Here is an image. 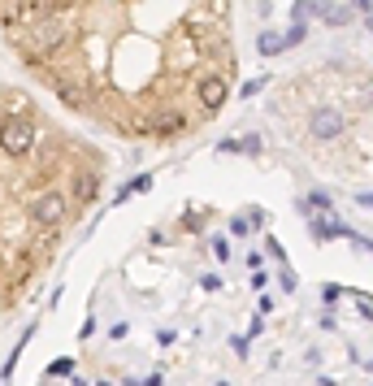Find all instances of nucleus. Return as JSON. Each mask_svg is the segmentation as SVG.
<instances>
[{
  "instance_id": "2eb2a0df",
  "label": "nucleus",
  "mask_w": 373,
  "mask_h": 386,
  "mask_svg": "<svg viewBox=\"0 0 373 386\" xmlns=\"http://www.w3.org/2000/svg\"><path fill=\"white\" fill-rule=\"evenodd\" d=\"M364 26H369V31H373V14H369V22H364Z\"/></svg>"
},
{
  "instance_id": "20e7f679",
  "label": "nucleus",
  "mask_w": 373,
  "mask_h": 386,
  "mask_svg": "<svg viewBox=\"0 0 373 386\" xmlns=\"http://www.w3.org/2000/svg\"><path fill=\"white\" fill-rule=\"evenodd\" d=\"M312 239H356V230H347L334 217H312Z\"/></svg>"
},
{
  "instance_id": "0eeeda50",
  "label": "nucleus",
  "mask_w": 373,
  "mask_h": 386,
  "mask_svg": "<svg viewBox=\"0 0 373 386\" xmlns=\"http://www.w3.org/2000/svg\"><path fill=\"white\" fill-rule=\"evenodd\" d=\"M135 191H152V174H139V178H131V183L118 191V200H126V195H135Z\"/></svg>"
},
{
  "instance_id": "f257e3e1",
  "label": "nucleus",
  "mask_w": 373,
  "mask_h": 386,
  "mask_svg": "<svg viewBox=\"0 0 373 386\" xmlns=\"http://www.w3.org/2000/svg\"><path fill=\"white\" fill-rule=\"evenodd\" d=\"M26 217H31V226H35V230L57 235V230L70 222V195H66V191H57V187H44V191H35V195H31Z\"/></svg>"
},
{
  "instance_id": "423d86ee",
  "label": "nucleus",
  "mask_w": 373,
  "mask_h": 386,
  "mask_svg": "<svg viewBox=\"0 0 373 386\" xmlns=\"http://www.w3.org/2000/svg\"><path fill=\"white\" fill-rule=\"evenodd\" d=\"M256 52H260V57H278V52H287V44H282L278 31H260L256 35Z\"/></svg>"
},
{
  "instance_id": "6e6552de",
  "label": "nucleus",
  "mask_w": 373,
  "mask_h": 386,
  "mask_svg": "<svg viewBox=\"0 0 373 386\" xmlns=\"http://www.w3.org/2000/svg\"><path fill=\"white\" fill-rule=\"evenodd\" d=\"M291 18H295L300 26H308V18H312V0H295V9H291Z\"/></svg>"
},
{
  "instance_id": "1a4fd4ad",
  "label": "nucleus",
  "mask_w": 373,
  "mask_h": 386,
  "mask_svg": "<svg viewBox=\"0 0 373 386\" xmlns=\"http://www.w3.org/2000/svg\"><path fill=\"white\" fill-rule=\"evenodd\" d=\"M304 35H308V26H300V22H291V31L282 35V44H287V48H295V44H304Z\"/></svg>"
},
{
  "instance_id": "9d476101",
  "label": "nucleus",
  "mask_w": 373,
  "mask_h": 386,
  "mask_svg": "<svg viewBox=\"0 0 373 386\" xmlns=\"http://www.w3.org/2000/svg\"><path fill=\"white\" fill-rule=\"evenodd\" d=\"M239 148H243V152H252V156H256V152H260V139H256V135H247V139H243V143H239Z\"/></svg>"
},
{
  "instance_id": "9b49d317",
  "label": "nucleus",
  "mask_w": 373,
  "mask_h": 386,
  "mask_svg": "<svg viewBox=\"0 0 373 386\" xmlns=\"http://www.w3.org/2000/svg\"><path fill=\"white\" fill-rule=\"evenodd\" d=\"M278 283H282L287 291H295V273H291V269H282V273H278Z\"/></svg>"
},
{
  "instance_id": "ddd939ff",
  "label": "nucleus",
  "mask_w": 373,
  "mask_h": 386,
  "mask_svg": "<svg viewBox=\"0 0 373 386\" xmlns=\"http://www.w3.org/2000/svg\"><path fill=\"white\" fill-rule=\"evenodd\" d=\"M356 204H360V208H373V191H360V195H356Z\"/></svg>"
},
{
  "instance_id": "39448f33",
  "label": "nucleus",
  "mask_w": 373,
  "mask_h": 386,
  "mask_svg": "<svg viewBox=\"0 0 373 386\" xmlns=\"http://www.w3.org/2000/svg\"><path fill=\"white\" fill-rule=\"evenodd\" d=\"M312 18H322V22H330V26H347V22H352V9L330 5V0H312Z\"/></svg>"
},
{
  "instance_id": "4468645a",
  "label": "nucleus",
  "mask_w": 373,
  "mask_h": 386,
  "mask_svg": "<svg viewBox=\"0 0 373 386\" xmlns=\"http://www.w3.org/2000/svg\"><path fill=\"white\" fill-rule=\"evenodd\" d=\"M352 9H360V14H373V0H352Z\"/></svg>"
},
{
  "instance_id": "f03ea898",
  "label": "nucleus",
  "mask_w": 373,
  "mask_h": 386,
  "mask_svg": "<svg viewBox=\"0 0 373 386\" xmlns=\"http://www.w3.org/2000/svg\"><path fill=\"white\" fill-rule=\"evenodd\" d=\"M195 100H200V122L204 118H213V113H218V108L230 100V78L226 74H200L195 78Z\"/></svg>"
},
{
  "instance_id": "dca6fc26",
  "label": "nucleus",
  "mask_w": 373,
  "mask_h": 386,
  "mask_svg": "<svg viewBox=\"0 0 373 386\" xmlns=\"http://www.w3.org/2000/svg\"><path fill=\"white\" fill-rule=\"evenodd\" d=\"M5 5H9V0H5Z\"/></svg>"
},
{
  "instance_id": "7ed1b4c3",
  "label": "nucleus",
  "mask_w": 373,
  "mask_h": 386,
  "mask_svg": "<svg viewBox=\"0 0 373 386\" xmlns=\"http://www.w3.org/2000/svg\"><path fill=\"white\" fill-rule=\"evenodd\" d=\"M343 131H347V118L339 113V108H312L308 113V135L317 143H334Z\"/></svg>"
},
{
  "instance_id": "f8f14e48",
  "label": "nucleus",
  "mask_w": 373,
  "mask_h": 386,
  "mask_svg": "<svg viewBox=\"0 0 373 386\" xmlns=\"http://www.w3.org/2000/svg\"><path fill=\"white\" fill-rule=\"evenodd\" d=\"M247 226H252L247 217H235V222H230V230H235V235H247Z\"/></svg>"
}]
</instances>
